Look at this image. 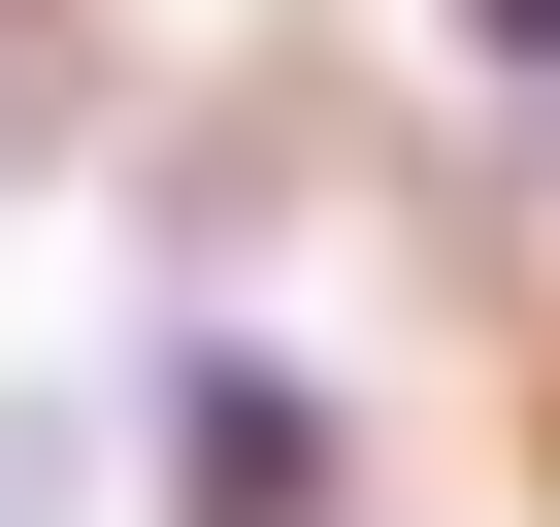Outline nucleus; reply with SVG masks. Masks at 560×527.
<instances>
[{
	"mask_svg": "<svg viewBox=\"0 0 560 527\" xmlns=\"http://www.w3.org/2000/svg\"><path fill=\"white\" fill-rule=\"evenodd\" d=\"M165 461H198V527H298V494H330V429L264 396V363H198V396H165Z\"/></svg>",
	"mask_w": 560,
	"mask_h": 527,
	"instance_id": "obj_1",
	"label": "nucleus"
}]
</instances>
